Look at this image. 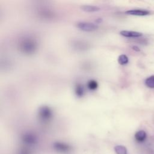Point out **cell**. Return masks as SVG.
Returning a JSON list of instances; mask_svg holds the SVG:
<instances>
[{
	"label": "cell",
	"instance_id": "6da1fadb",
	"mask_svg": "<svg viewBox=\"0 0 154 154\" xmlns=\"http://www.w3.org/2000/svg\"><path fill=\"white\" fill-rule=\"evenodd\" d=\"M37 41L30 37H24L19 42V49L22 52L27 54L35 52L37 49Z\"/></svg>",
	"mask_w": 154,
	"mask_h": 154
},
{
	"label": "cell",
	"instance_id": "7a4b0ae2",
	"mask_svg": "<svg viewBox=\"0 0 154 154\" xmlns=\"http://www.w3.org/2000/svg\"><path fill=\"white\" fill-rule=\"evenodd\" d=\"M53 112L51 108L46 105L41 106L38 109V116L42 121H48L51 119Z\"/></svg>",
	"mask_w": 154,
	"mask_h": 154
},
{
	"label": "cell",
	"instance_id": "3957f363",
	"mask_svg": "<svg viewBox=\"0 0 154 154\" xmlns=\"http://www.w3.org/2000/svg\"><path fill=\"white\" fill-rule=\"evenodd\" d=\"M76 26L79 29L86 32H91L96 31L98 29L99 27L98 25L96 23L85 21H81L77 22L76 23Z\"/></svg>",
	"mask_w": 154,
	"mask_h": 154
},
{
	"label": "cell",
	"instance_id": "277c9868",
	"mask_svg": "<svg viewBox=\"0 0 154 154\" xmlns=\"http://www.w3.org/2000/svg\"><path fill=\"white\" fill-rule=\"evenodd\" d=\"M53 146L56 151L61 153H66L70 150V146L63 142H55L54 143Z\"/></svg>",
	"mask_w": 154,
	"mask_h": 154
},
{
	"label": "cell",
	"instance_id": "5b68a950",
	"mask_svg": "<svg viewBox=\"0 0 154 154\" xmlns=\"http://www.w3.org/2000/svg\"><path fill=\"white\" fill-rule=\"evenodd\" d=\"M22 141L28 144H33L37 142L36 136L31 132H26L22 137Z\"/></svg>",
	"mask_w": 154,
	"mask_h": 154
},
{
	"label": "cell",
	"instance_id": "8992f818",
	"mask_svg": "<svg viewBox=\"0 0 154 154\" xmlns=\"http://www.w3.org/2000/svg\"><path fill=\"white\" fill-rule=\"evenodd\" d=\"M120 35L126 37H139L142 36L143 34L141 32H137V31H126V30H122L120 32Z\"/></svg>",
	"mask_w": 154,
	"mask_h": 154
},
{
	"label": "cell",
	"instance_id": "52a82bcc",
	"mask_svg": "<svg viewBox=\"0 0 154 154\" xmlns=\"http://www.w3.org/2000/svg\"><path fill=\"white\" fill-rule=\"evenodd\" d=\"M125 13L129 15H133V16H146L148 15L149 14V11L147 10H129L125 11Z\"/></svg>",
	"mask_w": 154,
	"mask_h": 154
},
{
	"label": "cell",
	"instance_id": "ba28073f",
	"mask_svg": "<svg viewBox=\"0 0 154 154\" xmlns=\"http://www.w3.org/2000/svg\"><path fill=\"white\" fill-rule=\"evenodd\" d=\"M81 9L85 12H95L100 10V7L93 5H84L81 7Z\"/></svg>",
	"mask_w": 154,
	"mask_h": 154
},
{
	"label": "cell",
	"instance_id": "9c48e42d",
	"mask_svg": "<svg viewBox=\"0 0 154 154\" xmlns=\"http://www.w3.org/2000/svg\"><path fill=\"white\" fill-rule=\"evenodd\" d=\"M135 138L138 142H143L146 138V133L144 131L140 130L137 132L135 134Z\"/></svg>",
	"mask_w": 154,
	"mask_h": 154
},
{
	"label": "cell",
	"instance_id": "30bf717a",
	"mask_svg": "<svg viewBox=\"0 0 154 154\" xmlns=\"http://www.w3.org/2000/svg\"><path fill=\"white\" fill-rule=\"evenodd\" d=\"M84 88L81 84H77L75 87V93L78 97H82L84 94Z\"/></svg>",
	"mask_w": 154,
	"mask_h": 154
},
{
	"label": "cell",
	"instance_id": "8fae6325",
	"mask_svg": "<svg viewBox=\"0 0 154 154\" xmlns=\"http://www.w3.org/2000/svg\"><path fill=\"white\" fill-rule=\"evenodd\" d=\"M115 152L117 154H128V151L124 146L122 145H117L114 148Z\"/></svg>",
	"mask_w": 154,
	"mask_h": 154
},
{
	"label": "cell",
	"instance_id": "7c38bea8",
	"mask_svg": "<svg viewBox=\"0 0 154 154\" xmlns=\"http://www.w3.org/2000/svg\"><path fill=\"white\" fill-rule=\"evenodd\" d=\"M87 86L90 90H95L98 87V83L94 79H90L87 82Z\"/></svg>",
	"mask_w": 154,
	"mask_h": 154
},
{
	"label": "cell",
	"instance_id": "4fadbf2b",
	"mask_svg": "<svg viewBox=\"0 0 154 154\" xmlns=\"http://www.w3.org/2000/svg\"><path fill=\"white\" fill-rule=\"evenodd\" d=\"M117 61L119 64H120V65H125L129 62V58L127 55L125 54H122L119 56Z\"/></svg>",
	"mask_w": 154,
	"mask_h": 154
},
{
	"label": "cell",
	"instance_id": "5bb4252c",
	"mask_svg": "<svg viewBox=\"0 0 154 154\" xmlns=\"http://www.w3.org/2000/svg\"><path fill=\"white\" fill-rule=\"evenodd\" d=\"M145 84L149 88H154V75L147 78L145 81Z\"/></svg>",
	"mask_w": 154,
	"mask_h": 154
},
{
	"label": "cell",
	"instance_id": "9a60e30c",
	"mask_svg": "<svg viewBox=\"0 0 154 154\" xmlns=\"http://www.w3.org/2000/svg\"><path fill=\"white\" fill-rule=\"evenodd\" d=\"M132 49H134V51H140V48L138 47V46H132Z\"/></svg>",
	"mask_w": 154,
	"mask_h": 154
},
{
	"label": "cell",
	"instance_id": "2e32d148",
	"mask_svg": "<svg viewBox=\"0 0 154 154\" xmlns=\"http://www.w3.org/2000/svg\"><path fill=\"white\" fill-rule=\"evenodd\" d=\"M20 154H29V153H28V151H26L25 150H22L21 151V152L20 153Z\"/></svg>",
	"mask_w": 154,
	"mask_h": 154
},
{
	"label": "cell",
	"instance_id": "e0dca14e",
	"mask_svg": "<svg viewBox=\"0 0 154 154\" xmlns=\"http://www.w3.org/2000/svg\"><path fill=\"white\" fill-rule=\"evenodd\" d=\"M98 20H99V19H96V22H98ZM102 21V19H100V20H99V22H100Z\"/></svg>",
	"mask_w": 154,
	"mask_h": 154
}]
</instances>
